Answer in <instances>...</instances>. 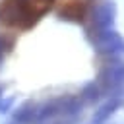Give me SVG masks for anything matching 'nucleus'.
Listing matches in <instances>:
<instances>
[{"label":"nucleus","instance_id":"f257e3e1","mask_svg":"<svg viewBox=\"0 0 124 124\" xmlns=\"http://www.w3.org/2000/svg\"><path fill=\"white\" fill-rule=\"evenodd\" d=\"M48 8H50V0H2L0 21L10 27L27 29Z\"/></svg>","mask_w":124,"mask_h":124},{"label":"nucleus","instance_id":"f03ea898","mask_svg":"<svg viewBox=\"0 0 124 124\" xmlns=\"http://www.w3.org/2000/svg\"><path fill=\"white\" fill-rule=\"evenodd\" d=\"M95 46L99 52L103 54H114V52H124V41L122 37L112 31V29H103V31H97L95 35Z\"/></svg>","mask_w":124,"mask_h":124},{"label":"nucleus","instance_id":"7ed1b4c3","mask_svg":"<svg viewBox=\"0 0 124 124\" xmlns=\"http://www.w3.org/2000/svg\"><path fill=\"white\" fill-rule=\"evenodd\" d=\"M99 81L101 85H105L107 89H114L124 81V62L116 60V62H108L101 74H99Z\"/></svg>","mask_w":124,"mask_h":124},{"label":"nucleus","instance_id":"20e7f679","mask_svg":"<svg viewBox=\"0 0 124 124\" xmlns=\"http://www.w3.org/2000/svg\"><path fill=\"white\" fill-rule=\"evenodd\" d=\"M114 16H116V4H114L112 0L99 4V6L93 10V27H95L97 31L110 29V25H112V21H114Z\"/></svg>","mask_w":124,"mask_h":124},{"label":"nucleus","instance_id":"39448f33","mask_svg":"<svg viewBox=\"0 0 124 124\" xmlns=\"http://www.w3.org/2000/svg\"><path fill=\"white\" fill-rule=\"evenodd\" d=\"M60 16L66 17V19H76V21H79V19L83 17V4H81V0H70V2L66 4V8L60 10Z\"/></svg>","mask_w":124,"mask_h":124},{"label":"nucleus","instance_id":"423d86ee","mask_svg":"<svg viewBox=\"0 0 124 124\" xmlns=\"http://www.w3.org/2000/svg\"><path fill=\"white\" fill-rule=\"evenodd\" d=\"M116 107H118V101H112V103H107L105 107H101V108H99V112L95 114V122H103V120H105V118H107V116H108Z\"/></svg>","mask_w":124,"mask_h":124},{"label":"nucleus","instance_id":"0eeeda50","mask_svg":"<svg viewBox=\"0 0 124 124\" xmlns=\"http://www.w3.org/2000/svg\"><path fill=\"white\" fill-rule=\"evenodd\" d=\"M83 95H85V99L93 101V99H97V97H99V89L95 87V83H89V85L83 89Z\"/></svg>","mask_w":124,"mask_h":124}]
</instances>
